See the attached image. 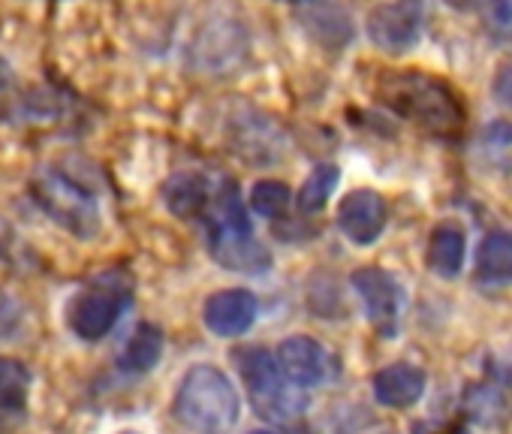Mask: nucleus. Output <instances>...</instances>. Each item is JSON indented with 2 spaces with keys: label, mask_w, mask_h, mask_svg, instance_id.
<instances>
[{
  "label": "nucleus",
  "mask_w": 512,
  "mask_h": 434,
  "mask_svg": "<svg viewBox=\"0 0 512 434\" xmlns=\"http://www.w3.org/2000/svg\"><path fill=\"white\" fill-rule=\"evenodd\" d=\"M296 10V19L329 52H344L353 40V19L341 0H287Z\"/></svg>",
  "instance_id": "obj_9"
},
{
  "label": "nucleus",
  "mask_w": 512,
  "mask_h": 434,
  "mask_svg": "<svg viewBox=\"0 0 512 434\" xmlns=\"http://www.w3.org/2000/svg\"><path fill=\"white\" fill-rule=\"evenodd\" d=\"M214 187L217 184H211L202 172H178L163 184V202L172 214L190 221V217L205 214V208L214 196Z\"/></svg>",
  "instance_id": "obj_15"
},
{
  "label": "nucleus",
  "mask_w": 512,
  "mask_h": 434,
  "mask_svg": "<svg viewBox=\"0 0 512 434\" xmlns=\"http://www.w3.org/2000/svg\"><path fill=\"white\" fill-rule=\"evenodd\" d=\"M374 398L383 404V407H395V410H404V407H413L422 395H425V386H428V377L419 365L413 362H395V365H386L374 374Z\"/></svg>",
  "instance_id": "obj_13"
},
{
  "label": "nucleus",
  "mask_w": 512,
  "mask_h": 434,
  "mask_svg": "<svg viewBox=\"0 0 512 434\" xmlns=\"http://www.w3.org/2000/svg\"><path fill=\"white\" fill-rule=\"evenodd\" d=\"M425 25V0H389L371 10L368 16V40L386 55L410 52Z\"/></svg>",
  "instance_id": "obj_7"
},
{
  "label": "nucleus",
  "mask_w": 512,
  "mask_h": 434,
  "mask_svg": "<svg viewBox=\"0 0 512 434\" xmlns=\"http://www.w3.org/2000/svg\"><path fill=\"white\" fill-rule=\"evenodd\" d=\"M377 100L398 118L437 139H458L464 130V103L455 88L422 70H389L374 85Z\"/></svg>",
  "instance_id": "obj_1"
},
{
  "label": "nucleus",
  "mask_w": 512,
  "mask_h": 434,
  "mask_svg": "<svg viewBox=\"0 0 512 434\" xmlns=\"http://www.w3.org/2000/svg\"><path fill=\"white\" fill-rule=\"evenodd\" d=\"M31 371L25 362L0 356V431L13 428L28 413Z\"/></svg>",
  "instance_id": "obj_14"
},
{
  "label": "nucleus",
  "mask_w": 512,
  "mask_h": 434,
  "mask_svg": "<svg viewBox=\"0 0 512 434\" xmlns=\"http://www.w3.org/2000/svg\"><path fill=\"white\" fill-rule=\"evenodd\" d=\"M256 314H260V302H256L250 290H241V287L208 296L202 308V320L208 332H214L217 338H238L250 332V326L256 323Z\"/></svg>",
  "instance_id": "obj_11"
},
{
  "label": "nucleus",
  "mask_w": 512,
  "mask_h": 434,
  "mask_svg": "<svg viewBox=\"0 0 512 434\" xmlns=\"http://www.w3.org/2000/svg\"><path fill=\"white\" fill-rule=\"evenodd\" d=\"M338 230L359 248L374 245L386 230V199L371 187L350 190L338 205Z\"/></svg>",
  "instance_id": "obj_10"
},
{
  "label": "nucleus",
  "mask_w": 512,
  "mask_h": 434,
  "mask_svg": "<svg viewBox=\"0 0 512 434\" xmlns=\"http://www.w3.org/2000/svg\"><path fill=\"white\" fill-rule=\"evenodd\" d=\"M163 356V332L151 323H142L118 353V368L127 374H148Z\"/></svg>",
  "instance_id": "obj_18"
},
{
  "label": "nucleus",
  "mask_w": 512,
  "mask_h": 434,
  "mask_svg": "<svg viewBox=\"0 0 512 434\" xmlns=\"http://www.w3.org/2000/svg\"><path fill=\"white\" fill-rule=\"evenodd\" d=\"M31 196L58 227H64L76 239L88 242L103 227L97 196L64 169L40 166L31 178Z\"/></svg>",
  "instance_id": "obj_4"
},
{
  "label": "nucleus",
  "mask_w": 512,
  "mask_h": 434,
  "mask_svg": "<svg viewBox=\"0 0 512 434\" xmlns=\"http://www.w3.org/2000/svg\"><path fill=\"white\" fill-rule=\"evenodd\" d=\"M290 202H293V190L284 181L263 178L250 187V208L260 217H266V221H278V217H284Z\"/></svg>",
  "instance_id": "obj_20"
},
{
  "label": "nucleus",
  "mask_w": 512,
  "mask_h": 434,
  "mask_svg": "<svg viewBox=\"0 0 512 434\" xmlns=\"http://www.w3.org/2000/svg\"><path fill=\"white\" fill-rule=\"evenodd\" d=\"M172 413L193 434H229L238 422L241 398L220 368L196 365L184 374Z\"/></svg>",
  "instance_id": "obj_3"
},
{
  "label": "nucleus",
  "mask_w": 512,
  "mask_h": 434,
  "mask_svg": "<svg viewBox=\"0 0 512 434\" xmlns=\"http://www.w3.org/2000/svg\"><path fill=\"white\" fill-rule=\"evenodd\" d=\"M250 434H275V431H250Z\"/></svg>",
  "instance_id": "obj_27"
},
{
  "label": "nucleus",
  "mask_w": 512,
  "mask_h": 434,
  "mask_svg": "<svg viewBox=\"0 0 512 434\" xmlns=\"http://www.w3.org/2000/svg\"><path fill=\"white\" fill-rule=\"evenodd\" d=\"M10 82H13V70H10V64L4 58H0V91L10 88Z\"/></svg>",
  "instance_id": "obj_25"
},
{
  "label": "nucleus",
  "mask_w": 512,
  "mask_h": 434,
  "mask_svg": "<svg viewBox=\"0 0 512 434\" xmlns=\"http://www.w3.org/2000/svg\"><path fill=\"white\" fill-rule=\"evenodd\" d=\"M202 221H205L208 254L223 269L260 275L272 266L269 248L256 239V233L247 221V211H244L235 181H220L214 187V196L202 214Z\"/></svg>",
  "instance_id": "obj_2"
},
{
  "label": "nucleus",
  "mask_w": 512,
  "mask_h": 434,
  "mask_svg": "<svg viewBox=\"0 0 512 434\" xmlns=\"http://www.w3.org/2000/svg\"><path fill=\"white\" fill-rule=\"evenodd\" d=\"M22 323V308L16 299H10L7 293H0V338H10Z\"/></svg>",
  "instance_id": "obj_22"
},
{
  "label": "nucleus",
  "mask_w": 512,
  "mask_h": 434,
  "mask_svg": "<svg viewBox=\"0 0 512 434\" xmlns=\"http://www.w3.org/2000/svg\"><path fill=\"white\" fill-rule=\"evenodd\" d=\"M491 91H494V97H497V103H500V106L512 109V64L500 67V73L494 76Z\"/></svg>",
  "instance_id": "obj_23"
},
{
  "label": "nucleus",
  "mask_w": 512,
  "mask_h": 434,
  "mask_svg": "<svg viewBox=\"0 0 512 434\" xmlns=\"http://www.w3.org/2000/svg\"><path fill=\"white\" fill-rule=\"evenodd\" d=\"M353 290L359 293L368 323L374 326V332L380 338H395L398 326H401V311H404V293L401 284L395 281V275L365 266L353 272Z\"/></svg>",
  "instance_id": "obj_8"
},
{
  "label": "nucleus",
  "mask_w": 512,
  "mask_h": 434,
  "mask_svg": "<svg viewBox=\"0 0 512 434\" xmlns=\"http://www.w3.org/2000/svg\"><path fill=\"white\" fill-rule=\"evenodd\" d=\"M494 371H497V377H500V380H512V347L506 350V359L494 365Z\"/></svg>",
  "instance_id": "obj_24"
},
{
  "label": "nucleus",
  "mask_w": 512,
  "mask_h": 434,
  "mask_svg": "<svg viewBox=\"0 0 512 434\" xmlns=\"http://www.w3.org/2000/svg\"><path fill=\"white\" fill-rule=\"evenodd\" d=\"M130 302H133L130 275L127 272H103L73 296V302L67 308V323L76 338L100 341L118 326V320L130 308Z\"/></svg>",
  "instance_id": "obj_5"
},
{
  "label": "nucleus",
  "mask_w": 512,
  "mask_h": 434,
  "mask_svg": "<svg viewBox=\"0 0 512 434\" xmlns=\"http://www.w3.org/2000/svg\"><path fill=\"white\" fill-rule=\"evenodd\" d=\"M338 181H341V169L332 166V163H320V166L305 178V184H302L299 193H296L299 211H302V214H317V211H323L326 202H329V196L335 193Z\"/></svg>",
  "instance_id": "obj_19"
},
{
  "label": "nucleus",
  "mask_w": 512,
  "mask_h": 434,
  "mask_svg": "<svg viewBox=\"0 0 512 434\" xmlns=\"http://www.w3.org/2000/svg\"><path fill=\"white\" fill-rule=\"evenodd\" d=\"M235 362L256 413L266 419H293L302 413L305 398L296 392L299 386L284 377L278 356H272L266 347H244L235 353Z\"/></svg>",
  "instance_id": "obj_6"
},
{
  "label": "nucleus",
  "mask_w": 512,
  "mask_h": 434,
  "mask_svg": "<svg viewBox=\"0 0 512 434\" xmlns=\"http://www.w3.org/2000/svg\"><path fill=\"white\" fill-rule=\"evenodd\" d=\"M485 19H488V28L497 37L512 40V0H488V4H485Z\"/></svg>",
  "instance_id": "obj_21"
},
{
  "label": "nucleus",
  "mask_w": 512,
  "mask_h": 434,
  "mask_svg": "<svg viewBox=\"0 0 512 434\" xmlns=\"http://www.w3.org/2000/svg\"><path fill=\"white\" fill-rule=\"evenodd\" d=\"M476 281L488 287L512 284V233L494 230L476 251Z\"/></svg>",
  "instance_id": "obj_17"
},
{
  "label": "nucleus",
  "mask_w": 512,
  "mask_h": 434,
  "mask_svg": "<svg viewBox=\"0 0 512 434\" xmlns=\"http://www.w3.org/2000/svg\"><path fill=\"white\" fill-rule=\"evenodd\" d=\"M464 251H467V236L458 224L443 221L431 230L428 239V266L440 278H458L464 266Z\"/></svg>",
  "instance_id": "obj_16"
},
{
  "label": "nucleus",
  "mask_w": 512,
  "mask_h": 434,
  "mask_svg": "<svg viewBox=\"0 0 512 434\" xmlns=\"http://www.w3.org/2000/svg\"><path fill=\"white\" fill-rule=\"evenodd\" d=\"M118 434H142V431H133V428H127V431H118Z\"/></svg>",
  "instance_id": "obj_26"
},
{
  "label": "nucleus",
  "mask_w": 512,
  "mask_h": 434,
  "mask_svg": "<svg viewBox=\"0 0 512 434\" xmlns=\"http://www.w3.org/2000/svg\"><path fill=\"white\" fill-rule=\"evenodd\" d=\"M278 365L284 371V377L299 386V389H311L320 386L329 377L332 359L323 350V344H317L308 335H293L287 341H281L278 347Z\"/></svg>",
  "instance_id": "obj_12"
}]
</instances>
